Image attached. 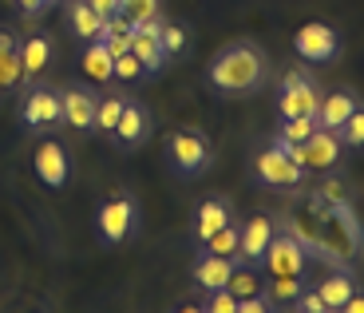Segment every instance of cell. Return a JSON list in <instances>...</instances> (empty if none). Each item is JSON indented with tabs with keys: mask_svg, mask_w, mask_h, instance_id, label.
<instances>
[{
	"mask_svg": "<svg viewBox=\"0 0 364 313\" xmlns=\"http://www.w3.org/2000/svg\"><path fill=\"white\" fill-rule=\"evenodd\" d=\"M237 238H242V226H234V222H226L218 234H210L202 246H206V254H222V258H234L237 254Z\"/></svg>",
	"mask_w": 364,
	"mask_h": 313,
	"instance_id": "7402d4cb",
	"label": "cell"
},
{
	"mask_svg": "<svg viewBox=\"0 0 364 313\" xmlns=\"http://www.w3.org/2000/svg\"><path fill=\"white\" fill-rule=\"evenodd\" d=\"M159 48H163V55H182L186 52V28L182 24H163V32H159Z\"/></svg>",
	"mask_w": 364,
	"mask_h": 313,
	"instance_id": "83f0119b",
	"label": "cell"
},
{
	"mask_svg": "<svg viewBox=\"0 0 364 313\" xmlns=\"http://www.w3.org/2000/svg\"><path fill=\"white\" fill-rule=\"evenodd\" d=\"M36 175H40V183H48V186H64L68 183V151L60 147V143H40L36 147Z\"/></svg>",
	"mask_w": 364,
	"mask_h": 313,
	"instance_id": "30bf717a",
	"label": "cell"
},
{
	"mask_svg": "<svg viewBox=\"0 0 364 313\" xmlns=\"http://www.w3.org/2000/svg\"><path fill=\"white\" fill-rule=\"evenodd\" d=\"M123 103H127L123 95H107V100L95 103V127L111 135V131H115V123H119V115H123Z\"/></svg>",
	"mask_w": 364,
	"mask_h": 313,
	"instance_id": "cb8c5ba5",
	"label": "cell"
},
{
	"mask_svg": "<svg viewBox=\"0 0 364 313\" xmlns=\"http://www.w3.org/2000/svg\"><path fill=\"white\" fill-rule=\"evenodd\" d=\"M226 222H234L226 198H206V203L194 211V234H198V242H206L210 234H218Z\"/></svg>",
	"mask_w": 364,
	"mask_h": 313,
	"instance_id": "2e32d148",
	"label": "cell"
},
{
	"mask_svg": "<svg viewBox=\"0 0 364 313\" xmlns=\"http://www.w3.org/2000/svg\"><path fill=\"white\" fill-rule=\"evenodd\" d=\"M297 305H301V313H333L325 302H321V294H317V290H301Z\"/></svg>",
	"mask_w": 364,
	"mask_h": 313,
	"instance_id": "d6a6232c",
	"label": "cell"
},
{
	"mask_svg": "<svg viewBox=\"0 0 364 313\" xmlns=\"http://www.w3.org/2000/svg\"><path fill=\"white\" fill-rule=\"evenodd\" d=\"M111 135H115L123 147L143 143V139L151 135V111H146L143 103H123V115H119V123H115Z\"/></svg>",
	"mask_w": 364,
	"mask_h": 313,
	"instance_id": "8fae6325",
	"label": "cell"
},
{
	"mask_svg": "<svg viewBox=\"0 0 364 313\" xmlns=\"http://www.w3.org/2000/svg\"><path fill=\"white\" fill-rule=\"evenodd\" d=\"M24 80V68H20V52L16 48H4L0 52V92H9Z\"/></svg>",
	"mask_w": 364,
	"mask_h": 313,
	"instance_id": "d4e9b609",
	"label": "cell"
},
{
	"mask_svg": "<svg viewBox=\"0 0 364 313\" xmlns=\"http://www.w3.org/2000/svg\"><path fill=\"white\" fill-rule=\"evenodd\" d=\"M4 48H16V40H12L9 32H0V52H4Z\"/></svg>",
	"mask_w": 364,
	"mask_h": 313,
	"instance_id": "ab89813d",
	"label": "cell"
},
{
	"mask_svg": "<svg viewBox=\"0 0 364 313\" xmlns=\"http://www.w3.org/2000/svg\"><path fill=\"white\" fill-rule=\"evenodd\" d=\"M16 4H20V12H24V16H36V12L48 4V0H16Z\"/></svg>",
	"mask_w": 364,
	"mask_h": 313,
	"instance_id": "f35d334b",
	"label": "cell"
},
{
	"mask_svg": "<svg viewBox=\"0 0 364 313\" xmlns=\"http://www.w3.org/2000/svg\"><path fill=\"white\" fill-rule=\"evenodd\" d=\"M226 290L237 297V302H246V297H254V294H262V286H257V277H254V270H237L234 266V274H230V282H226Z\"/></svg>",
	"mask_w": 364,
	"mask_h": 313,
	"instance_id": "4316f807",
	"label": "cell"
},
{
	"mask_svg": "<svg viewBox=\"0 0 364 313\" xmlns=\"http://www.w3.org/2000/svg\"><path fill=\"white\" fill-rule=\"evenodd\" d=\"M87 4L95 9V16H103V20L115 16V12H119V0H87Z\"/></svg>",
	"mask_w": 364,
	"mask_h": 313,
	"instance_id": "8d00e7d4",
	"label": "cell"
},
{
	"mask_svg": "<svg viewBox=\"0 0 364 313\" xmlns=\"http://www.w3.org/2000/svg\"><path fill=\"white\" fill-rule=\"evenodd\" d=\"M269 238H273V222L265 214H254V218L242 226V238H237V258L242 266H257L269 250Z\"/></svg>",
	"mask_w": 364,
	"mask_h": 313,
	"instance_id": "9c48e42d",
	"label": "cell"
},
{
	"mask_svg": "<svg viewBox=\"0 0 364 313\" xmlns=\"http://www.w3.org/2000/svg\"><path fill=\"white\" fill-rule=\"evenodd\" d=\"M131 55L143 64L146 75H159L166 68V55L159 48V36H146V32H131Z\"/></svg>",
	"mask_w": 364,
	"mask_h": 313,
	"instance_id": "e0dca14e",
	"label": "cell"
},
{
	"mask_svg": "<svg viewBox=\"0 0 364 313\" xmlns=\"http://www.w3.org/2000/svg\"><path fill=\"white\" fill-rule=\"evenodd\" d=\"M321 194H325L328 203H337V206H345V183H337V179H328V183L321 186Z\"/></svg>",
	"mask_w": 364,
	"mask_h": 313,
	"instance_id": "d590c367",
	"label": "cell"
},
{
	"mask_svg": "<svg viewBox=\"0 0 364 313\" xmlns=\"http://www.w3.org/2000/svg\"><path fill=\"white\" fill-rule=\"evenodd\" d=\"M178 313H202V305H182Z\"/></svg>",
	"mask_w": 364,
	"mask_h": 313,
	"instance_id": "60d3db41",
	"label": "cell"
},
{
	"mask_svg": "<svg viewBox=\"0 0 364 313\" xmlns=\"http://www.w3.org/2000/svg\"><path fill=\"white\" fill-rule=\"evenodd\" d=\"M293 48H297V55L309 60V64H328V60L341 55V36H337V28L313 20V24H301V32L293 36Z\"/></svg>",
	"mask_w": 364,
	"mask_h": 313,
	"instance_id": "277c9868",
	"label": "cell"
},
{
	"mask_svg": "<svg viewBox=\"0 0 364 313\" xmlns=\"http://www.w3.org/2000/svg\"><path fill=\"white\" fill-rule=\"evenodd\" d=\"M68 20H72V28L80 32L83 40H100V24H103V16H95V9H91L87 0H72V9H68Z\"/></svg>",
	"mask_w": 364,
	"mask_h": 313,
	"instance_id": "44dd1931",
	"label": "cell"
},
{
	"mask_svg": "<svg viewBox=\"0 0 364 313\" xmlns=\"http://www.w3.org/2000/svg\"><path fill=\"white\" fill-rule=\"evenodd\" d=\"M262 262H265V270H269V277H301L305 266H309L305 246H301L297 238H285V234H273Z\"/></svg>",
	"mask_w": 364,
	"mask_h": 313,
	"instance_id": "8992f818",
	"label": "cell"
},
{
	"mask_svg": "<svg viewBox=\"0 0 364 313\" xmlns=\"http://www.w3.org/2000/svg\"><path fill=\"white\" fill-rule=\"evenodd\" d=\"M111 75H115V80H123V83H131V80H139V75H143V64H139L131 52H123V55H115Z\"/></svg>",
	"mask_w": 364,
	"mask_h": 313,
	"instance_id": "4dcf8cb0",
	"label": "cell"
},
{
	"mask_svg": "<svg viewBox=\"0 0 364 313\" xmlns=\"http://www.w3.org/2000/svg\"><path fill=\"white\" fill-rule=\"evenodd\" d=\"M64 120V107H60V95L55 92H32L24 100V123L28 127H52V123Z\"/></svg>",
	"mask_w": 364,
	"mask_h": 313,
	"instance_id": "5bb4252c",
	"label": "cell"
},
{
	"mask_svg": "<svg viewBox=\"0 0 364 313\" xmlns=\"http://www.w3.org/2000/svg\"><path fill=\"white\" fill-rule=\"evenodd\" d=\"M119 16L127 20L131 28H139L143 20L159 16V0H119Z\"/></svg>",
	"mask_w": 364,
	"mask_h": 313,
	"instance_id": "603a6c76",
	"label": "cell"
},
{
	"mask_svg": "<svg viewBox=\"0 0 364 313\" xmlns=\"http://www.w3.org/2000/svg\"><path fill=\"white\" fill-rule=\"evenodd\" d=\"M60 107H64V123L75 131H91L95 127V95L75 87V92L60 95Z\"/></svg>",
	"mask_w": 364,
	"mask_h": 313,
	"instance_id": "4fadbf2b",
	"label": "cell"
},
{
	"mask_svg": "<svg viewBox=\"0 0 364 313\" xmlns=\"http://www.w3.org/2000/svg\"><path fill=\"white\" fill-rule=\"evenodd\" d=\"M341 143H348V147H364V107H356L353 115L345 120V127L337 131Z\"/></svg>",
	"mask_w": 364,
	"mask_h": 313,
	"instance_id": "f1b7e54d",
	"label": "cell"
},
{
	"mask_svg": "<svg viewBox=\"0 0 364 313\" xmlns=\"http://www.w3.org/2000/svg\"><path fill=\"white\" fill-rule=\"evenodd\" d=\"M95 226H100V238L107 246H119V242L131 238V230H135V203H131L127 194L103 203L100 214H95Z\"/></svg>",
	"mask_w": 364,
	"mask_h": 313,
	"instance_id": "52a82bcc",
	"label": "cell"
},
{
	"mask_svg": "<svg viewBox=\"0 0 364 313\" xmlns=\"http://www.w3.org/2000/svg\"><path fill=\"white\" fill-rule=\"evenodd\" d=\"M356 107H360V103H356V95H353V92L321 95V103H317V127H325V131H341V127H345V120L353 115Z\"/></svg>",
	"mask_w": 364,
	"mask_h": 313,
	"instance_id": "7c38bea8",
	"label": "cell"
},
{
	"mask_svg": "<svg viewBox=\"0 0 364 313\" xmlns=\"http://www.w3.org/2000/svg\"><path fill=\"white\" fill-rule=\"evenodd\" d=\"M353 290H356V286H353V277H348V274H333V277H325V282L317 286V294H321V302H325L328 309L337 313L341 305L353 297Z\"/></svg>",
	"mask_w": 364,
	"mask_h": 313,
	"instance_id": "ffe728a7",
	"label": "cell"
},
{
	"mask_svg": "<svg viewBox=\"0 0 364 313\" xmlns=\"http://www.w3.org/2000/svg\"><path fill=\"white\" fill-rule=\"evenodd\" d=\"M202 313H237V297L230 294V290H214Z\"/></svg>",
	"mask_w": 364,
	"mask_h": 313,
	"instance_id": "1f68e13d",
	"label": "cell"
},
{
	"mask_svg": "<svg viewBox=\"0 0 364 313\" xmlns=\"http://www.w3.org/2000/svg\"><path fill=\"white\" fill-rule=\"evenodd\" d=\"M341 159V135L337 131L317 127L305 143H301V166L305 171H333Z\"/></svg>",
	"mask_w": 364,
	"mask_h": 313,
	"instance_id": "ba28073f",
	"label": "cell"
},
{
	"mask_svg": "<svg viewBox=\"0 0 364 313\" xmlns=\"http://www.w3.org/2000/svg\"><path fill=\"white\" fill-rule=\"evenodd\" d=\"M301 297V277H273L269 302H297Z\"/></svg>",
	"mask_w": 364,
	"mask_h": 313,
	"instance_id": "f546056e",
	"label": "cell"
},
{
	"mask_svg": "<svg viewBox=\"0 0 364 313\" xmlns=\"http://www.w3.org/2000/svg\"><path fill=\"white\" fill-rule=\"evenodd\" d=\"M337 313H364V294H360V290H353V297H348Z\"/></svg>",
	"mask_w": 364,
	"mask_h": 313,
	"instance_id": "74e56055",
	"label": "cell"
},
{
	"mask_svg": "<svg viewBox=\"0 0 364 313\" xmlns=\"http://www.w3.org/2000/svg\"><path fill=\"white\" fill-rule=\"evenodd\" d=\"M166 159H171V166L182 179H194L210 166L214 151H210V139L202 135V131L182 127V131H171V135H166Z\"/></svg>",
	"mask_w": 364,
	"mask_h": 313,
	"instance_id": "7a4b0ae2",
	"label": "cell"
},
{
	"mask_svg": "<svg viewBox=\"0 0 364 313\" xmlns=\"http://www.w3.org/2000/svg\"><path fill=\"white\" fill-rule=\"evenodd\" d=\"M317 103H321V92L313 87L309 75L289 72V75L282 80V100H277V111H282V120H297V115H317Z\"/></svg>",
	"mask_w": 364,
	"mask_h": 313,
	"instance_id": "5b68a950",
	"label": "cell"
},
{
	"mask_svg": "<svg viewBox=\"0 0 364 313\" xmlns=\"http://www.w3.org/2000/svg\"><path fill=\"white\" fill-rule=\"evenodd\" d=\"M230 274H234V258H222V254H202V258L194 262V282H198L206 294L226 290Z\"/></svg>",
	"mask_w": 364,
	"mask_h": 313,
	"instance_id": "9a60e30c",
	"label": "cell"
},
{
	"mask_svg": "<svg viewBox=\"0 0 364 313\" xmlns=\"http://www.w3.org/2000/svg\"><path fill=\"white\" fill-rule=\"evenodd\" d=\"M265 80V60L254 44H230L214 55L210 64V83L226 95H246V92H257Z\"/></svg>",
	"mask_w": 364,
	"mask_h": 313,
	"instance_id": "6da1fadb",
	"label": "cell"
},
{
	"mask_svg": "<svg viewBox=\"0 0 364 313\" xmlns=\"http://www.w3.org/2000/svg\"><path fill=\"white\" fill-rule=\"evenodd\" d=\"M103 44H107V52H111V60H115V55H123V52H131V32H115V36H111V40H103Z\"/></svg>",
	"mask_w": 364,
	"mask_h": 313,
	"instance_id": "e575fe53",
	"label": "cell"
},
{
	"mask_svg": "<svg viewBox=\"0 0 364 313\" xmlns=\"http://www.w3.org/2000/svg\"><path fill=\"white\" fill-rule=\"evenodd\" d=\"M254 175L262 186H301L309 171L293 163L282 147H265L262 155L254 159Z\"/></svg>",
	"mask_w": 364,
	"mask_h": 313,
	"instance_id": "3957f363",
	"label": "cell"
},
{
	"mask_svg": "<svg viewBox=\"0 0 364 313\" xmlns=\"http://www.w3.org/2000/svg\"><path fill=\"white\" fill-rule=\"evenodd\" d=\"M237 313H277V309H273L269 297L254 294V297H246V302H237Z\"/></svg>",
	"mask_w": 364,
	"mask_h": 313,
	"instance_id": "836d02e7",
	"label": "cell"
},
{
	"mask_svg": "<svg viewBox=\"0 0 364 313\" xmlns=\"http://www.w3.org/2000/svg\"><path fill=\"white\" fill-rule=\"evenodd\" d=\"M111 64H115V60H111L107 44H103V40H91V48L83 52V72L95 83H111L115 80V75H111Z\"/></svg>",
	"mask_w": 364,
	"mask_h": 313,
	"instance_id": "d6986e66",
	"label": "cell"
},
{
	"mask_svg": "<svg viewBox=\"0 0 364 313\" xmlns=\"http://www.w3.org/2000/svg\"><path fill=\"white\" fill-rule=\"evenodd\" d=\"M48 60H52V44H48L44 36H32V40L20 44V68H24V80H32V75L44 72Z\"/></svg>",
	"mask_w": 364,
	"mask_h": 313,
	"instance_id": "ac0fdd59",
	"label": "cell"
},
{
	"mask_svg": "<svg viewBox=\"0 0 364 313\" xmlns=\"http://www.w3.org/2000/svg\"><path fill=\"white\" fill-rule=\"evenodd\" d=\"M313 131H317V115H297V120H285L282 123L277 139H285V143H305Z\"/></svg>",
	"mask_w": 364,
	"mask_h": 313,
	"instance_id": "484cf974",
	"label": "cell"
}]
</instances>
